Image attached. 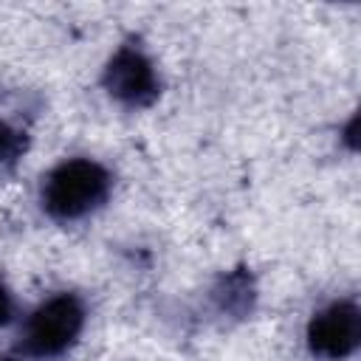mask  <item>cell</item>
Segmentation results:
<instances>
[{
	"label": "cell",
	"mask_w": 361,
	"mask_h": 361,
	"mask_svg": "<svg viewBox=\"0 0 361 361\" xmlns=\"http://www.w3.org/2000/svg\"><path fill=\"white\" fill-rule=\"evenodd\" d=\"M116 178L107 164L90 155L56 161L39 180V209L54 223H82L102 212L113 195Z\"/></svg>",
	"instance_id": "1"
},
{
	"label": "cell",
	"mask_w": 361,
	"mask_h": 361,
	"mask_svg": "<svg viewBox=\"0 0 361 361\" xmlns=\"http://www.w3.org/2000/svg\"><path fill=\"white\" fill-rule=\"evenodd\" d=\"M87 327V302L76 290H56L39 299L20 322L11 355L17 361H59Z\"/></svg>",
	"instance_id": "2"
},
{
	"label": "cell",
	"mask_w": 361,
	"mask_h": 361,
	"mask_svg": "<svg viewBox=\"0 0 361 361\" xmlns=\"http://www.w3.org/2000/svg\"><path fill=\"white\" fill-rule=\"evenodd\" d=\"M99 85L113 104L130 113L149 110L164 93L158 62L135 34L121 39L107 54L102 73H99Z\"/></svg>",
	"instance_id": "3"
},
{
	"label": "cell",
	"mask_w": 361,
	"mask_h": 361,
	"mask_svg": "<svg viewBox=\"0 0 361 361\" xmlns=\"http://www.w3.org/2000/svg\"><path fill=\"white\" fill-rule=\"evenodd\" d=\"M361 344V307L355 296L319 305L305 324V347L316 361H347Z\"/></svg>",
	"instance_id": "4"
},
{
	"label": "cell",
	"mask_w": 361,
	"mask_h": 361,
	"mask_svg": "<svg viewBox=\"0 0 361 361\" xmlns=\"http://www.w3.org/2000/svg\"><path fill=\"white\" fill-rule=\"evenodd\" d=\"M257 299H259V288H257L251 268H245V265L223 271L209 288L212 310L223 319H231V322L248 319L257 307Z\"/></svg>",
	"instance_id": "5"
},
{
	"label": "cell",
	"mask_w": 361,
	"mask_h": 361,
	"mask_svg": "<svg viewBox=\"0 0 361 361\" xmlns=\"http://www.w3.org/2000/svg\"><path fill=\"white\" fill-rule=\"evenodd\" d=\"M25 152H28V133L14 121L0 118V175L17 169Z\"/></svg>",
	"instance_id": "6"
},
{
	"label": "cell",
	"mask_w": 361,
	"mask_h": 361,
	"mask_svg": "<svg viewBox=\"0 0 361 361\" xmlns=\"http://www.w3.org/2000/svg\"><path fill=\"white\" fill-rule=\"evenodd\" d=\"M14 313H17V302H14V293L11 288L6 285V279L0 276V330L8 327L14 322Z\"/></svg>",
	"instance_id": "7"
},
{
	"label": "cell",
	"mask_w": 361,
	"mask_h": 361,
	"mask_svg": "<svg viewBox=\"0 0 361 361\" xmlns=\"http://www.w3.org/2000/svg\"><path fill=\"white\" fill-rule=\"evenodd\" d=\"M0 361H17V358H14L11 353H8V355H0Z\"/></svg>",
	"instance_id": "8"
}]
</instances>
